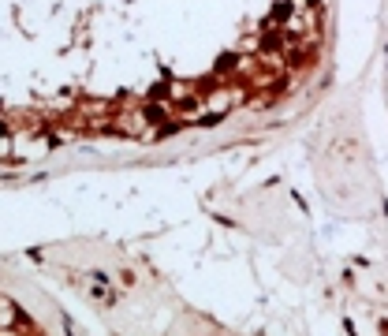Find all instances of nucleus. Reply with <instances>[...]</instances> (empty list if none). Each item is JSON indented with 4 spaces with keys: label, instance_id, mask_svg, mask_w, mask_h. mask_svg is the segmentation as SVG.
I'll return each mask as SVG.
<instances>
[{
    "label": "nucleus",
    "instance_id": "nucleus-1",
    "mask_svg": "<svg viewBox=\"0 0 388 336\" xmlns=\"http://www.w3.org/2000/svg\"><path fill=\"white\" fill-rule=\"evenodd\" d=\"M332 0H0V161L165 143L295 101Z\"/></svg>",
    "mask_w": 388,
    "mask_h": 336
}]
</instances>
